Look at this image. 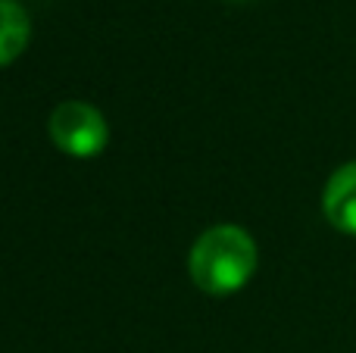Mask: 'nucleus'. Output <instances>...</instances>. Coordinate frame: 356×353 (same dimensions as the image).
I'll list each match as a JSON object with an SVG mask.
<instances>
[{
  "label": "nucleus",
  "mask_w": 356,
  "mask_h": 353,
  "mask_svg": "<svg viewBox=\"0 0 356 353\" xmlns=\"http://www.w3.org/2000/svg\"><path fill=\"white\" fill-rule=\"evenodd\" d=\"M31 35L29 13L16 0H0V66L13 63L25 50Z\"/></svg>",
  "instance_id": "nucleus-4"
},
{
  "label": "nucleus",
  "mask_w": 356,
  "mask_h": 353,
  "mask_svg": "<svg viewBox=\"0 0 356 353\" xmlns=\"http://www.w3.org/2000/svg\"><path fill=\"white\" fill-rule=\"evenodd\" d=\"M325 219L344 235H356V163H347L328 179L322 194Z\"/></svg>",
  "instance_id": "nucleus-3"
},
{
  "label": "nucleus",
  "mask_w": 356,
  "mask_h": 353,
  "mask_svg": "<svg viewBox=\"0 0 356 353\" xmlns=\"http://www.w3.org/2000/svg\"><path fill=\"white\" fill-rule=\"evenodd\" d=\"M257 269V244L238 225H213L194 241L188 254V272L200 291L222 297L250 281Z\"/></svg>",
  "instance_id": "nucleus-1"
},
{
  "label": "nucleus",
  "mask_w": 356,
  "mask_h": 353,
  "mask_svg": "<svg viewBox=\"0 0 356 353\" xmlns=\"http://www.w3.org/2000/svg\"><path fill=\"white\" fill-rule=\"evenodd\" d=\"M50 138L54 144L69 156H88L104 154L106 141H110V129L100 110H94L85 100H66L50 113Z\"/></svg>",
  "instance_id": "nucleus-2"
}]
</instances>
